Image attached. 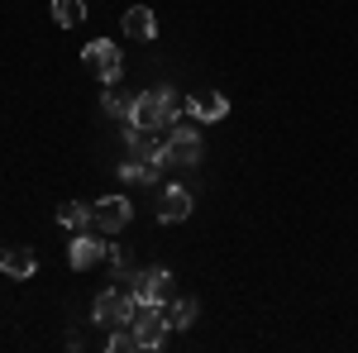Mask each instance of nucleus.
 I'll return each mask as SVG.
<instances>
[{"instance_id": "nucleus-20", "label": "nucleus", "mask_w": 358, "mask_h": 353, "mask_svg": "<svg viewBox=\"0 0 358 353\" xmlns=\"http://www.w3.org/2000/svg\"><path fill=\"white\" fill-rule=\"evenodd\" d=\"M110 268H115V277H124V272L134 268V253H129V244H110Z\"/></svg>"}, {"instance_id": "nucleus-10", "label": "nucleus", "mask_w": 358, "mask_h": 353, "mask_svg": "<svg viewBox=\"0 0 358 353\" xmlns=\"http://www.w3.org/2000/svg\"><path fill=\"white\" fill-rule=\"evenodd\" d=\"M187 110H192L201 124H215V120H224V115H229V101H224L220 91H196L192 101H187Z\"/></svg>"}, {"instance_id": "nucleus-18", "label": "nucleus", "mask_w": 358, "mask_h": 353, "mask_svg": "<svg viewBox=\"0 0 358 353\" xmlns=\"http://www.w3.org/2000/svg\"><path fill=\"white\" fill-rule=\"evenodd\" d=\"M57 224H67V229H86V224H91V206H82V201L57 206Z\"/></svg>"}, {"instance_id": "nucleus-9", "label": "nucleus", "mask_w": 358, "mask_h": 353, "mask_svg": "<svg viewBox=\"0 0 358 353\" xmlns=\"http://www.w3.org/2000/svg\"><path fill=\"white\" fill-rule=\"evenodd\" d=\"M187 215H192V191L187 187H167L163 201H158V219H163V224H182Z\"/></svg>"}, {"instance_id": "nucleus-5", "label": "nucleus", "mask_w": 358, "mask_h": 353, "mask_svg": "<svg viewBox=\"0 0 358 353\" xmlns=\"http://www.w3.org/2000/svg\"><path fill=\"white\" fill-rule=\"evenodd\" d=\"M201 134L196 129H172L163 143V167H196L201 163Z\"/></svg>"}, {"instance_id": "nucleus-4", "label": "nucleus", "mask_w": 358, "mask_h": 353, "mask_svg": "<svg viewBox=\"0 0 358 353\" xmlns=\"http://www.w3.org/2000/svg\"><path fill=\"white\" fill-rule=\"evenodd\" d=\"M129 219H134V206H129V196H101V201L91 206V224H96L101 234H120Z\"/></svg>"}, {"instance_id": "nucleus-16", "label": "nucleus", "mask_w": 358, "mask_h": 353, "mask_svg": "<svg viewBox=\"0 0 358 353\" xmlns=\"http://www.w3.org/2000/svg\"><path fill=\"white\" fill-rule=\"evenodd\" d=\"M167 325H172V329H192L196 325V301L192 296H177L172 305H167Z\"/></svg>"}, {"instance_id": "nucleus-1", "label": "nucleus", "mask_w": 358, "mask_h": 353, "mask_svg": "<svg viewBox=\"0 0 358 353\" xmlns=\"http://www.w3.org/2000/svg\"><path fill=\"white\" fill-rule=\"evenodd\" d=\"M187 110V101L177 96V91H143L134 101V115H129V124L134 129H172V120Z\"/></svg>"}, {"instance_id": "nucleus-3", "label": "nucleus", "mask_w": 358, "mask_h": 353, "mask_svg": "<svg viewBox=\"0 0 358 353\" xmlns=\"http://www.w3.org/2000/svg\"><path fill=\"white\" fill-rule=\"evenodd\" d=\"M134 339L138 349H163L167 344V305H153V301H134Z\"/></svg>"}, {"instance_id": "nucleus-19", "label": "nucleus", "mask_w": 358, "mask_h": 353, "mask_svg": "<svg viewBox=\"0 0 358 353\" xmlns=\"http://www.w3.org/2000/svg\"><path fill=\"white\" fill-rule=\"evenodd\" d=\"M110 353H129V349H138V339H134V325H120L110 334V344H106Z\"/></svg>"}, {"instance_id": "nucleus-11", "label": "nucleus", "mask_w": 358, "mask_h": 353, "mask_svg": "<svg viewBox=\"0 0 358 353\" xmlns=\"http://www.w3.org/2000/svg\"><path fill=\"white\" fill-rule=\"evenodd\" d=\"M67 258H72V268H77V272H86V268H96L101 258H110V244H101V239H91V234H77Z\"/></svg>"}, {"instance_id": "nucleus-8", "label": "nucleus", "mask_w": 358, "mask_h": 353, "mask_svg": "<svg viewBox=\"0 0 358 353\" xmlns=\"http://www.w3.org/2000/svg\"><path fill=\"white\" fill-rule=\"evenodd\" d=\"M120 24H124V34L138 38V43L158 38V20H153V10H148V5H129V10L120 15Z\"/></svg>"}, {"instance_id": "nucleus-6", "label": "nucleus", "mask_w": 358, "mask_h": 353, "mask_svg": "<svg viewBox=\"0 0 358 353\" xmlns=\"http://www.w3.org/2000/svg\"><path fill=\"white\" fill-rule=\"evenodd\" d=\"M129 320H134V296H129V291L110 287V291L96 296V325L120 329V325H129Z\"/></svg>"}, {"instance_id": "nucleus-17", "label": "nucleus", "mask_w": 358, "mask_h": 353, "mask_svg": "<svg viewBox=\"0 0 358 353\" xmlns=\"http://www.w3.org/2000/svg\"><path fill=\"white\" fill-rule=\"evenodd\" d=\"M53 20L62 29H77L86 20V5H82V0H53Z\"/></svg>"}, {"instance_id": "nucleus-7", "label": "nucleus", "mask_w": 358, "mask_h": 353, "mask_svg": "<svg viewBox=\"0 0 358 353\" xmlns=\"http://www.w3.org/2000/svg\"><path fill=\"white\" fill-rule=\"evenodd\" d=\"M82 62H86V67H91V72H96V77H101L106 86L120 82V67H124V62H120V48H115L110 38H96V43H86V48H82Z\"/></svg>"}, {"instance_id": "nucleus-14", "label": "nucleus", "mask_w": 358, "mask_h": 353, "mask_svg": "<svg viewBox=\"0 0 358 353\" xmlns=\"http://www.w3.org/2000/svg\"><path fill=\"white\" fill-rule=\"evenodd\" d=\"M129 148H134V158H158V163H163L158 129H134V124H129Z\"/></svg>"}, {"instance_id": "nucleus-15", "label": "nucleus", "mask_w": 358, "mask_h": 353, "mask_svg": "<svg viewBox=\"0 0 358 353\" xmlns=\"http://www.w3.org/2000/svg\"><path fill=\"white\" fill-rule=\"evenodd\" d=\"M134 91H124V86L120 82H110V91H106V110H110V115H120V120H129V115H134Z\"/></svg>"}, {"instance_id": "nucleus-13", "label": "nucleus", "mask_w": 358, "mask_h": 353, "mask_svg": "<svg viewBox=\"0 0 358 353\" xmlns=\"http://www.w3.org/2000/svg\"><path fill=\"white\" fill-rule=\"evenodd\" d=\"M158 158H129V163L120 167V177H124V182H138V187H153V182H158Z\"/></svg>"}, {"instance_id": "nucleus-2", "label": "nucleus", "mask_w": 358, "mask_h": 353, "mask_svg": "<svg viewBox=\"0 0 358 353\" xmlns=\"http://www.w3.org/2000/svg\"><path fill=\"white\" fill-rule=\"evenodd\" d=\"M120 282H129V296L134 301H153V305H172L177 301V282L167 268H153V272H124Z\"/></svg>"}, {"instance_id": "nucleus-12", "label": "nucleus", "mask_w": 358, "mask_h": 353, "mask_svg": "<svg viewBox=\"0 0 358 353\" xmlns=\"http://www.w3.org/2000/svg\"><path fill=\"white\" fill-rule=\"evenodd\" d=\"M0 268H5V277L24 282V277H34V272H38V258H34L29 248H10V253H0Z\"/></svg>"}]
</instances>
